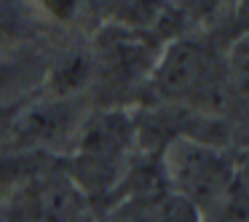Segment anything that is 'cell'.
<instances>
[{
	"instance_id": "cell-5",
	"label": "cell",
	"mask_w": 249,
	"mask_h": 222,
	"mask_svg": "<svg viewBox=\"0 0 249 222\" xmlns=\"http://www.w3.org/2000/svg\"><path fill=\"white\" fill-rule=\"evenodd\" d=\"M233 67L241 81H249V40L238 43V54H233Z\"/></svg>"
},
{
	"instance_id": "cell-2",
	"label": "cell",
	"mask_w": 249,
	"mask_h": 222,
	"mask_svg": "<svg viewBox=\"0 0 249 222\" xmlns=\"http://www.w3.org/2000/svg\"><path fill=\"white\" fill-rule=\"evenodd\" d=\"M204 81V56L196 46H177L161 65V88L169 94H185Z\"/></svg>"
},
{
	"instance_id": "cell-3",
	"label": "cell",
	"mask_w": 249,
	"mask_h": 222,
	"mask_svg": "<svg viewBox=\"0 0 249 222\" xmlns=\"http://www.w3.org/2000/svg\"><path fill=\"white\" fill-rule=\"evenodd\" d=\"M156 198L158 195L142 193L131 201H124V204L107 217V222H161L158 209H156Z\"/></svg>"
},
{
	"instance_id": "cell-1",
	"label": "cell",
	"mask_w": 249,
	"mask_h": 222,
	"mask_svg": "<svg viewBox=\"0 0 249 222\" xmlns=\"http://www.w3.org/2000/svg\"><path fill=\"white\" fill-rule=\"evenodd\" d=\"M236 166L217 147L204 145L190 137H177L169 142L163 153V179L172 193L198 209V214L209 211L222 193L228 190Z\"/></svg>"
},
{
	"instance_id": "cell-4",
	"label": "cell",
	"mask_w": 249,
	"mask_h": 222,
	"mask_svg": "<svg viewBox=\"0 0 249 222\" xmlns=\"http://www.w3.org/2000/svg\"><path fill=\"white\" fill-rule=\"evenodd\" d=\"M38 3L59 22H70L78 14V0H38Z\"/></svg>"
},
{
	"instance_id": "cell-6",
	"label": "cell",
	"mask_w": 249,
	"mask_h": 222,
	"mask_svg": "<svg viewBox=\"0 0 249 222\" xmlns=\"http://www.w3.org/2000/svg\"><path fill=\"white\" fill-rule=\"evenodd\" d=\"M17 107H19V104H6V102L0 104V139H3V134L8 131V123H11Z\"/></svg>"
}]
</instances>
